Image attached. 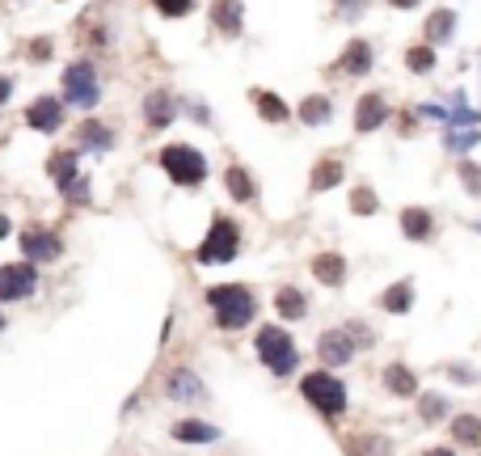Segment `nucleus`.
Returning a JSON list of instances; mask_svg holds the SVG:
<instances>
[{"instance_id": "f257e3e1", "label": "nucleus", "mask_w": 481, "mask_h": 456, "mask_svg": "<svg viewBox=\"0 0 481 456\" xmlns=\"http://www.w3.org/2000/svg\"><path fill=\"white\" fill-rule=\"evenodd\" d=\"M208 305L216 313V326L220 330H240L254 322L257 313V300L249 288H240V283H220V288H211L208 292Z\"/></svg>"}, {"instance_id": "f03ea898", "label": "nucleus", "mask_w": 481, "mask_h": 456, "mask_svg": "<svg viewBox=\"0 0 481 456\" xmlns=\"http://www.w3.org/2000/svg\"><path fill=\"white\" fill-rule=\"evenodd\" d=\"M300 393H305L308 406H317V414H325V419H338L346 410V385L334 372H308L300 380Z\"/></svg>"}, {"instance_id": "7ed1b4c3", "label": "nucleus", "mask_w": 481, "mask_h": 456, "mask_svg": "<svg viewBox=\"0 0 481 456\" xmlns=\"http://www.w3.org/2000/svg\"><path fill=\"white\" fill-rule=\"evenodd\" d=\"M160 169H165L177 186H203V178H208V161H203V152L191 144L160 148Z\"/></svg>"}, {"instance_id": "20e7f679", "label": "nucleus", "mask_w": 481, "mask_h": 456, "mask_svg": "<svg viewBox=\"0 0 481 456\" xmlns=\"http://www.w3.org/2000/svg\"><path fill=\"white\" fill-rule=\"evenodd\" d=\"M257 355H262V363H266L274 376L296 372V342H291L288 330H279V326L257 330Z\"/></svg>"}, {"instance_id": "39448f33", "label": "nucleus", "mask_w": 481, "mask_h": 456, "mask_svg": "<svg viewBox=\"0 0 481 456\" xmlns=\"http://www.w3.org/2000/svg\"><path fill=\"white\" fill-rule=\"evenodd\" d=\"M237 254H240V228L228 216H216L203 245H199V262H232Z\"/></svg>"}, {"instance_id": "423d86ee", "label": "nucleus", "mask_w": 481, "mask_h": 456, "mask_svg": "<svg viewBox=\"0 0 481 456\" xmlns=\"http://www.w3.org/2000/svg\"><path fill=\"white\" fill-rule=\"evenodd\" d=\"M97 98H102V85H97L94 64H85V60L68 64L64 68V102H68V106L89 110V106H97Z\"/></svg>"}, {"instance_id": "0eeeda50", "label": "nucleus", "mask_w": 481, "mask_h": 456, "mask_svg": "<svg viewBox=\"0 0 481 456\" xmlns=\"http://www.w3.org/2000/svg\"><path fill=\"white\" fill-rule=\"evenodd\" d=\"M47 169H51V178H55V186H60L68 199H77V203L89 199V186H85V178L77 174V152H55L47 161Z\"/></svg>"}, {"instance_id": "6e6552de", "label": "nucleus", "mask_w": 481, "mask_h": 456, "mask_svg": "<svg viewBox=\"0 0 481 456\" xmlns=\"http://www.w3.org/2000/svg\"><path fill=\"white\" fill-rule=\"evenodd\" d=\"M363 326H346V330H325L321 334V342H317V355L330 363V368H342V363H351V355L359 351L355 346V334H359Z\"/></svg>"}, {"instance_id": "1a4fd4ad", "label": "nucleus", "mask_w": 481, "mask_h": 456, "mask_svg": "<svg viewBox=\"0 0 481 456\" xmlns=\"http://www.w3.org/2000/svg\"><path fill=\"white\" fill-rule=\"evenodd\" d=\"M34 262H9V266H0V300H21V296L34 292Z\"/></svg>"}, {"instance_id": "9d476101", "label": "nucleus", "mask_w": 481, "mask_h": 456, "mask_svg": "<svg viewBox=\"0 0 481 456\" xmlns=\"http://www.w3.org/2000/svg\"><path fill=\"white\" fill-rule=\"evenodd\" d=\"M21 254H26V262H55L64 254V241L51 228H26L21 232Z\"/></svg>"}, {"instance_id": "9b49d317", "label": "nucleus", "mask_w": 481, "mask_h": 456, "mask_svg": "<svg viewBox=\"0 0 481 456\" xmlns=\"http://www.w3.org/2000/svg\"><path fill=\"white\" fill-rule=\"evenodd\" d=\"M334 77H368L371 72V43H363V38H355L351 47L338 55V64L330 68Z\"/></svg>"}, {"instance_id": "f8f14e48", "label": "nucleus", "mask_w": 481, "mask_h": 456, "mask_svg": "<svg viewBox=\"0 0 481 456\" xmlns=\"http://www.w3.org/2000/svg\"><path fill=\"white\" fill-rule=\"evenodd\" d=\"M64 123V102L60 98H34L30 110H26V127L34 131H60Z\"/></svg>"}, {"instance_id": "ddd939ff", "label": "nucleus", "mask_w": 481, "mask_h": 456, "mask_svg": "<svg viewBox=\"0 0 481 456\" xmlns=\"http://www.w3.org/2000/svg\"><path fill=\"white\" fill-rule=\"evenodd\" d=\"M385 118H388V102L385 94H363L359 98V106H355V131H376V127H385Z\"/></svg>"}, {"instance_id": "4468645a", "label": "nucleus", "mask_w": 481, "mask_h": 456, "mask_svg": "<svg viewBox=\"0 0 481 456\" xmlns=\"http://www.w3.org/2000/svg\"><path fill=\"white\" fill-rule=\"evenodd\" d=\"M240 0H211V26L228 38H237L240 34Z\"/></svg>"}, {"instance_id": "2eb2a0df", "label": "nucleus", "mask_w": 481, "mask_h": 456, "mask_svg": "<svg viewBox=\"0 0 481 456\" xmlns=\"http://www.w3.org/2000/svg\"><path fill=\"white\" fill-rule=\"evenodd\" d=\"M249 98H254L257 114H262L266 123H288V118H291V106H288V102H283V98H279V94H266V89H254Z\"/></svg>"}, {"instance_id": "dca6fc26", "label": "nucleus", "mask_w": 481, "mask_h": 456, "mask_svg": "<svg viewBox=\"0 0 481 456\" xmlns=\"http://www.w3.org/2000/svg\"><path fill=\"white\" fill-rule=\"evenodd\" d=\"M224 186H228V195L237 199V203H254L257 199L254 178H249V169H240V165H228L224 169Z\"/></svg>"}, {"instance_id": "f3484780", "label": "nucleus", "mask_w": 481, "mask_h": 456, "mask_svg": "<svg viewBox=\"0 0 481 456\" xmlns=\"http://www.w3.org/2000/svg\"><path fill=\"white\" fill-rule=\"evenodd\" d=\"M431 228H435V220L427 208H405V212H401V232H405L410 241H427Z\"/></svg>"}, {"instance_id": "a211bd4d", "label": "nucleus", "mask_w": 481, "mask_h": 456, "mask_svg": "<svg viewBox=\"0 0 481 456\" xmlns=\"http://www.w3.org/2000/svg\"><path fill=\"white\" fill-rule=\"evenodd\" d=\"M77 140L85 148H94V152H106V148H114V131L106 127V123H97V118H85L77 131Z\"/></svg>"}, {"instance_id": "6ab92c4d", "label": "nucleus", "mask_w": 481, "mask_h": 456, "mask_svg": "<svg viewBox=\"0 0 481 456\" xmlns=\"http://www.w3.org/2000/svg\"><path fill=\"white\" fill-rule=\"evenodd\" d=\"M313 275H317L321 283L338 288V283L346 279V258H342V254H317V258H313Z\"/></svg>"}, {"instance_id": "aec40b11", "label": "nucleus", "mask_w": 481, "mask_h": 456, "mask_svg": "<svg viewBox=\"0 0 481 456\" xmlns=\"http://www.w3.org/2000/svg\"><path fill=\"white\" fill-rule=\"evenodd\" d=\"M144 118H148V127H165V123H174V98H169L165 89L148 94V102H144Z\"/></svg>"}, {"instance_id": "412c9836", "label": "nucleus", "mask_w": 481, "mask_h": 456, "mask_svg": "<svg viewBox=\"0 0 481 456\" xmlns=\"http://www.w3.org/2000/svg\"><path fill=\"white\" fill-rule=\"evenodd\" d=\"M385 389L397 393V397H414L418 380H414V372H410L405 363H388V368H385Z\"/></svg>"}, {"instance_id": "4be33fe9", "label": "nucleus", "mask_w": 481, "mask_h": 456, "mask_svg": "<svg viewBox=\"0 0 481 456\" xmlns=\"http://www.w3.org/2000/svg\"><path fill=\"white\" fill-rule=\"evenodd\" d=\"M452 30H456V13H452V9H435V13L427 17V43H431V47L448 43Z\"/></svg>"}, {"instance_id": "5701e85b", "label": "nucleus", "mask_w": 481, "mask_h": 456, "mask_svg": "<svg viewBox=\"0 0 481 456\" xmlns=\"http://www.w3.org/2000/svg\"><path fill=\"white\" fill-rule=\"evenodd\" d=\"M452 440L465 448H481V419L477 414H456L452 419Z\"/></svg>"}, {"instance_id": "b1692460", "label": "nucleus", "mask_w": 481, "mask_h": 456, "mask_svg": "<svg viewBox=\"0 0 481 456\" xmlns=\"http://www.w3.org/2000/svg\"><path fill=\"white\" fill-rule=\"evenodd\" d=\"M174 440H182V444H211V440H220V431H216L211 423H194V419H186V423L174 427Z\"/></svg>"}, {"instance_id": "393cba45", "label": "nucleus", "mask_w": 481, "mask_h": 456, "mask_svg": "<svg viewBox=\"0 0 481 456\" xmlns=\"http://www.w3.org/2000/svg\"><path fill=\"white\" fill-rule=\"evenodd\" d=\"M380 305H385V313H410V305H414V283H410V279L393 283V288L380 296Z\"/></svg>"}, {"instance_id": "a878e982", "label": "nucleus", "mask_w": 481, "mask_h": 456, "mask_svg": "<svg viewBox=\"0 0 481 456\" xmlns=\"http://www.w3.org/2000/svg\"><path fill=\"white\" fill-rule=\"evenodd\" d=\"M342 161H334V157H325V161L313 165V191H330V186H338L342 182Z\"/></svg>"}, {"instance_id": "bb28decb", "label": "nucleus", "mask_w": 481, "mask_h": 456, "mask_svg": "<svg viewBox=\"0 0 481 456\" xmlns=\"http://www.w3.org/2000/svg\"><path fill=\"white\" fill-rule=\"evenodd\" d=\"M165 389H169V397H177V402H191V397L203 393V385H199V376H194V372H174Z\"/></svg>"}, {"instance_id": "cd10ccee", "label": "nucleus", "mask_w": 481, "mask_h": 456, "mask_svg": "<svg viewBox=\"0 0 481 456\" xmlns=\"http://www.w3.org/2000/svg\"><path fill=\"white\" fill-rule=\"evenodd\" d=\"M274 309L283 313L288 322H296V317H305V309H308V300L296 288H279V296H274Z\"/></svg>"}, {"instance_id": "c85d7f7f", "label": "nucleus", "mask_w": 481, "mask_h": 456, "mask_svg": "<svg viewBox=\"0 0 481 456\" xmlns=\"http://www.w3.org/2000/svg\"><path fill=\"white\" fill-rule=\"evenodd\" d=\"M300 123H308V127H321V123H330V98H305L300 102Z\"/></svg>"}, {"instance_id": "c756f323", "label": "nucleus", "mask_w": 481, "mask_h": 456, "mask_svg": "<svg viewBox=\"0 0 481 456\" xmlns=\"http://www.w3.org/2000/svg\"><path fill=\"white\" fill-rule=\"evenodd\" d=\"M346 452L351 456H393V444L380 440V436H363V440L346 444Z\"/></svg>"}, {"instance_id": "7c9ffc66", "label": "nucleus", "mask_w": 481, "mask_h": 456, "mask_svg": "<svg viewBox=\"0 0 481 456\" xmlns=\"http://www.w3.org/2000/svg\"><path fill=\"white\" fill-rule=\"evenodd\" d=\"M405 68H410V72H431V68H435V47H431V43L405 51Z\"/></svg>"}, {"instance_id": "2f4dec72", "label": "nucleus", "mask_w": 481, "mask_h": 456, "mask_svg": "<svg viewBox=\"0 0 481 456\" xmlns=\"http://www.w3.org/2000/svg\"><path fill=\"white\" fill-rule=\"evenodd\" d=\"M351 212L355 216H371V212H376V195H371L368 186H355V191H351Z\"/></svg>"}, {"instance_id": "473e14b6", "label": "nucleus", "mask_w": 481, "mask_h": 456, "mask_svg": "<svg viewBox=\"0 0 481 456\" xmlns=\"http://www.w3.org/2000/svg\"><path fill=\"white\" fill-rule=\"evenodd\" d=\"M152 9L160 17H186L194 9V0H152Z\"/></svg>"}, {"instance_id": "72a5a7b5", "label": "nucleus", "mask_w": 481, "mask_h": 456, "mask_svg": "<svg viewBox=\"0 0 481 456\" xmlns=\"http://www.w3.org/2000/svg\"><path fill=\"white\" fill-rule=\"evenodd\" d=\"M439 414H444V397H422V419H427V423H435Z\"/></svg>"}, {"instance_id": "f704fd0d", "label": "nucleus", "mask_w": 481, "mask_h": 456, "mask_svg": "<svg viewBox=\"0 0 481 456\" xmlns=\"http://www.w3.org/2000/svg\"><path fill=\"white\" fill-rule=\"evenodd\" d=\"M26 55H30V60H38V64H43V60H51V43H47V38H34V47L26 51Z\"/></svg>"}, {"instance_id": "c9c22d12", "label": "nucleus", "mask_w": 481, "mask_h": 456, "mask_svg": "<svg viewBox=\"0 0 481 456\" xmlns=\"http://www.w3.org/2000/svg\"><path fill=\"white\" fill-rule=\"evenodd\" d=\"M461 174H465V186L473 191V195H477V191H481V169H477V165H465Z\"/></svg>"}, {"instance_id": "e433bc0d", "label": "nucleus", "mask_w": 481, "mask_h": 456, "mask_svg": "<svg viewBox=\"0 0 481 456\" xmlns=\"http://www.w3.org/2000/svg\"><path fill=\"white\" fill-rule=\"evenodd\" d=\"M477 144V135H448V148H461V152H465V148H473Z\"/></svg>"}, {"instance_id": "4c0bfd02", "label": "nucleus", "mask_w": 481, "mask_h": 456, "mask_svg": "<svg viewBox=\"0 0 481 456\" xmlns=\"http://www.w3.org/2000/svg\"><path fill=\"white\" fill-rule=\"evenodd\" d=\"M9 98H13V81H9V77H0V106H4Z\"/></svg>"}, {"instance_id": "58836bf2", "label": "nucleus", "mask_w": 481, "mask_h": 456, "mask_svg": "<svg viewBox=\"0 0 481 456\" xmlns=\"http://www.w3.org/2000/svg\"><path fill=\"white\" fill-rule=\"evenodd\" d=\"M393 9H418V0H388Z\"/></svg>"}, {"instance_id": "ea45409f", "label": "nucleus", "mask_w": 481, "mask_h": 456, "mask_svg": "<svg viewBox=\"0 0 481 456\" xmlns=\"http://www.w3.org/2000/svg\"><path fill=\"white\" fill-rule=\"evenodd\" d=\"M0 237H9V216H0Z\"/></svg>"}, {"instance_id": "a19ab883", "label": "nucleus", "mask_w": 481, "mask_h": 456, "mask_svg": "<svg viewBox=\"0 0 481 456\" xmlns=\"http://www.w3.org/2000/svg\"><path fill=\"white\" fill-rule=\"evenodd\" d=\"M427 456H452V452H448V448H431V452H427Z\"/></svg>"}, {"instance_id": "79ce46f5", "label": "nucleus", "mask_w": 481, "mask_h": 456, "mask_svg": "<svg viewBox=\"0 0 481 456\" xmlns=\"http://www.w3.org/2000/svg\"><path fill=\"white\" fill-rule=\"evenodd\" d=\"M0 326H4V322H0Z\"/></svg>"}]
</instances>
